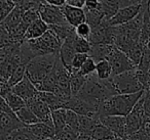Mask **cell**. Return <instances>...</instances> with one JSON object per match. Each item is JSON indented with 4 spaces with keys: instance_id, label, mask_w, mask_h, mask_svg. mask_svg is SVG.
<instances>
[{
    "instance_id": "60d3db41",
    "label": "cell",
    "mask_w": 150,
    "mask_h": 140,
    "mask_svg": "<svg viewBox=\"0 0 150 140\" xmlns=\"http://www.w3.org/2000/svg\"><path fill=\"white\" fill-rule=\"evenodd\" d=\"M75 31H76V34H77L78 37L88 40L91 34H92V28L88 23H83L75 28Z\"/></svg>"
},
{
    "instance_id": "d4e9b609",
    "label": "cell",
    "mask_w": 150,
    "mask_h": 140,
    "mask_svg": "<svg viewBox=\"0 0 150 140\" xmlns=\"http://www.w3.org/2000/svg\"><path fill=\"white\" fill-rule=\"evenodd\" d=\"M1 98H3L5 101H6V103L9 105V107H11L15 113H17V111H19L20 109H22V108H24V107L27 106L26 101L24 100L22 97H20L19 95H17L16 93H13V91L9 92V93H7L4 97H1Z\"/></svg>"
},
{
    "instance_id": "11a10c76",
    "label": "cell",
    "mask_w": 150,
    "mask_h": 140,
    "mask_svg": "<svg viewBox=\"0 0 150 140\" xmlns=\"http://www.w3.org/2000/svg\"><path fill=\"white\" fill-rule=\"evenodd\" d=\"M100 1H101V0H100Z\"/></svg>"
},
{
    "instance_id": "f6af8a7d",
    "label": "cell",
    "mask_w": 150,
    "mask_h": 140,
    "mask_svg": "<svg viewBox=\"0 0 150 140\" xmlns=\"http://www.w3.org/2000/svg\"><path fill=\"white\" fill-rule=\"evenodd\" d=\"M67 4L75 7H79V8H83L84 4H86V0H67Z\"/></svg>"
},
{
    "instance_id": "f1b7e54d",
    "label": "cell",
    "mask_w": 150,
    "mask_h": 140,
    "mask_svg": "<svg viewBox=\"0 0 150 140\" xmlns=\"http://www.w3.org/2000/svg\"><path fill=\"white\" fill-rule=\"evenodd\" d=\"M114 137H116V135L102 123L97 126L92 134V139L94 140H112Z\"/></svg>"
},
{
    "instance_id": "277c9868",
    "label": "cell",
    "mask_w": 150,
    "mask_h": 140,
    "mask_svg": "<svg viewBox=\"0 0 150 140\" xmlns=\"http://www.w3.org/2000/svg\"><path fill=\"white\" fill-rule=\"evenodd\" d=\"M27 44L35 58L37 56L48 55V54H59L63 43L58 36L52 30L48 29V31L40 38L27 40Z\"/></svg>"
},
{
    "instance_id": "484cf974",
    "label": "cell",
    "mask_w": 150,
    "mask_h": 140,
    "mask_svg": "<svg viewBox=\"0 0 150 140\" xmlns=\"http://www.w3.org/2000/svg\"><path fill=\"white\" fill-rule=\"evenodd\" d=\"M52 122H54L56 133L63 131L67 127V109L61 108L52 111Z\"/></svg>"
},
{
    "instance_id": "8d00e7d4",
    "label": "cell",
    "mask_w": 150,
    "mask_h": 140,
    "mask_svg": "<svg viewBox=\"0 0 150 140\" xmlns=\"http://www.w3.org/2000/svg\"><path fill=\"white\" fill-rule=\"evenodd\" d=\"M67 127L79 133V115L67 109Z\"/></svg>"
},
{
    "instance_id": "52a82bcc",
    "label": "cell",
    "mask_w": 150,
    "mask_h": 140,
    "mask_svg": "<svg viewBox=\"0 0 150 140\" xmlns=\"http://www.w3.org/2000/svg\"><path fill=\"white\" fill-rule=\"evenodd\" d=\"M38 13L42 21L48 26H60L68 24L62 11V8L48 4L44 0L40 3L38 7Z\"/></svg>"
},
{
    "instance_id": "3957f363",
    "label": "cell",
    "mask_w": 150,
    "mask_h": 140,
    "mask_svg": "<svg viewBox=\"0 0 150 140\" xmlns=\"http://www.w3.org/2000/svg\"><path fill=\"white\" fill-rule=\"evenodd\" d=\"M58 58L59 54H48V55L37 56L28 64L26 75L38 91L43 81L54 69Z\"/></svg>"
},
{
    "instance_id": "ba28073f",
    "label": "cell",
    "mask_w": 150,
    "mask_h": 140,
    "mask_svg": "<svg viewBox=\"0 0 150 140\" xmlns=\"http://www.w3.org/2000/svg\"><path fill=\"white\" fill-rule=\"evenodd\" d=\"M107 60L110 62L111 66H112L113 76L123 74L125 72H129V71H134L137 69L135 64H133V62L129 60L127 54L118 49L116 46L114 47V49L111 52L110 56Z\"/></svg>"
},
{
    "instance_id": "4fadbf2b",
    "label": "cell",
    "mask_w": 150,
    "mask_h": 140,
    "mask_svg": "<svg viewBox=\"0 0 150 140\" xmlns=\"http://www.w3.org/2000/svg\"><path fill=\"white\" fill-rule=\"evenodd\" d=\"M13 92L16 93L17 95H19L20 97L24 99L26 101V103L28 101H30L31 99H33L34 97L37 96L39 91L36 89V87L34 86V84L31 82L28 76L26 75L25 78L21 81L20 83H18L17 85L13 87Z\"/></svg>"
},
{
    "instance_id": "f5cc1de1",
    "label": "cell",
    "mask_w": 150,
    "mask_h": 140,
    "mask_svg": "<svg viewBox=\"0 0 150 140\" xmlns=\"http://www.w3.org/2000/svg\"><path fill=\"white\" fill-rule=\"evenodd\" d=\"M45 140H54V138H52V139H45Z\"/></svg>"
},
{
    "instance_id": "5b68a950",
    "label": "cell",
    "mask_w": 150,
    "mask_h": 140,
    "mask_svg": "<svg viewBox=\"0 0 150 140\" xmlns=\"http://www.w3.org/2000/svg\"><path fill=\"white\" fill-rule=\"evenodd\" d=\"M110 81L112 82L117 94H133L144 90L136 70L112 76Z\"/></svg>"
},
{
    "instance_id": "6da1fadb",
    "label": "cell",
    "mask_w": 150,
    "mask_h": 140,
    "mask_svg": "<svg viewBox=\"0 0 150 140\" xmlns=\"http://www.w3.org/2000/svg\"><path fill=\"white\" fill-rule=\"evenodd\" d=\"M114 95H117V92L110 79L100 80L95 73L86 78V84L76 96L96 108L99 115L103 102Z\"/></svg>"
},
{
    "instance_id": "7402d4cb",
    "label": "cell",
    "mask_w": 150,
    "mask_h": 140,
    "mask_svg": "<svg viewBox=\"0 0 150 140\" xmlns=\"http://www.w3.org/2000/svg\"><path fill=\"white\" fill-rule=\"evenodd\" d=\"M101 123L99 118H91L86 116H79V134L92 136L94 130Z\"/></svg>"
},
{
    "instance_id": "8992f818",
    "label": "cell",
    "mask_w": 150,
    "mask_h": 140,
    "mask_svg": "<svg viewBox=\"0 0 150 140\" xmlns=\"http://www.w3.org/2000/svg\"><path fill=\"white\" fill-rule=\"evenodd\" d=\"M144 95L136 104L132 113L125 118L127 120V136L143 129L149 122L144 108Z\"/></svg>"
},
{
    "instance_id": "836d02e7",
    "label": "cell",
    "mask_w": 150,
    "mask_h": 140,
    "mask_svg": "<svg viewBox=\"0 0 150 140\" xmlns=\"http://www.w3.org/2000/svg\"><path fill=\"white\" fill-rule=\"evenodd\" d=\"M145 47H146V46L142 45V44L139 42V43H138L137 45L134 46V47L132 48L131 50H129V53H127V56H129V60H131L132 62H133V64L136 66V68H137V66H139L140 62H141Z\"/></svg>"
},
{
    "instance_id": "681fc988",
    "label": "cell",
    "mask_w": 150,
    "mask_h": 140,
    "mask_svg": "<svg viewBox=\"0 0 150 140\" xmlns=\"http://www.w3.org/2000/svg\"><path fill=\"white\" fill-rule=\"evenodd\" d=\"M112 140H125L123 138H121V137H118V136H116V137H114Z\"/></svg>"
},
{
    "instance_id": "816d5d0a",
    "label": "cell",
    "mask_w": 150,
    "mask_h": 140,
    "mask_svg": "<svg viewBox=\"0 0 150 140\" xmlns=\"http://www.w3.org/2000/svg\"><path fill=\"white\" fill-rule=\"evenodd\" d=\"M147 46H148V48H149V50H150V42L148 43V45H147Z\"/></svg>"
},
{
    "instance_id": "ab89813d",
    "label": "cell",
    "mask_w": 150,
    "mask_h": 140,
    "mask_svg": "<svg viewBox=\"0 0 150 140\" xmlns=\"http://www.w3.org/2000/svg\"><path fill=\"white\" fill-rule=\"evenodd\" d=\"M90 57L88 53H76L74 60H73L72 64V70L70 71V74L73 73H77L78 71L81 69V66H83V64L86 62V60Z\"/></svg>"
},
{
    "instance_id": "ac0fdd59",
    "label": "cell",
    "mask_w": 150,
    "mask_h": 140,
    "mask_svg": "<svg viewBox=\"0 0 150 140\" xmlns=\"http://www.w3.org/2000/svg\"><path fill=\"white\" fill-rule=\"evenodd\" d=\"M26 11H27V9L25 7L21 6V5H17V7L11 11V15L4 21L1 22V26L4 27L6 30H8V31L17 28L21 24V22L23 21V17Z\"/></svg>"
},
{
    "instance_id": "bcb514c9",
    "label": "cell",
    "mask_w": 150,
    "mask_h": 140,
    "mask_svg": "<svg viewBox=\"0 0 150 140\" xmlns=\"http://www.w3.org/2000/svg\"><path fill=\"white\" fill-rule=\"evenodd\" d=\"M44 1L48 4L58 7H63L64 5L67 4V0H44Z\"/></svg>"
},
{
    "instance_id": "d6a6232c",
    "label": "cell",
    "mask_w": 150,
    "mask_h": 140,
    "mask_svg": "<svg viewBox=\"0 0 150 140\" xmlns=\"http://www.w3.org/2000/svg\"><path fill=\"white\" fill-rule=\"evenodd\" d=\"M16 7L15 0H0V21H4Z\"/></svg>"
},
{
    "instance_id": "7a4b0ae2",
    "label": "cell",
    "mask_w": 150,
    "mask_h": 140,
    "mask_svg": "<svg viewBox=\"0 0 150 140\" xmlns=\"http://www.w3.org/2000/svg\"><path fill=\"white\" fill-rule=\"evenodd\" d=\"M144 92L145 91L143 90L133 94H117L108 98L103 102L99 109V119L110 116L127 118L142 98Z\"/></svg>"
},
{
    "instance_id": "e575fe53",
    "label": "cell",
    "mask_w": 150,
    "mask_h": 140,
    "mask_svg": "<svg viewBox=\"0 0 150 140\" xmlns=\"http://www.w3.org/2000/svg\"><path fill=\"white\" fill-rule=\"evenodd\" d=\"M28 64H20L16 68L15 72L13 73L11 79L8 81V85L11 87H13L15 85H17L18 83H20L26 76V70H27Z\"/></svg>"
},
{
    "instance_id": "44dd1931",
    "label": "cell",
    "mask_w": 150,
    "mask_h": 140,
    "mask_svg": "<svg viewBox=\"0 0 150 140\" xmlns=\"http://www.w3.org/2000/svg\"><path fill=\"white\" fill-rule=\"evenodd\" d=\"M37 97L39 99H41L42 101H44V102L50 107V109H52V111H58V109H61V108H65L66 102H65L63 99H61L57 94H54V93L40 92L39 91L37 94Z\"/></svg>"
},
{
    "instance_id": "7bdbcfd3",
    "label": "cell",
    "mask_w": 150,
    "mask_h": 140,
    "mask_svg": "<svg viewBox=\"0 0 150 140\" xmlns=\"http://www.w3.org/2000/svg\"><path fill=\"white\" fill-rule=\"evenodd\" d=\"M0 111L1 113H5L7 115L11 116H17V113L13 111V109L9 107V105L6 103V101L4 100L3 98H1V105H0Z\"/></svg>"
},
{
    "instance_id": "603a6c76",
    "label": "cell",
    "mask_w": 150,
    "mask_h": 140,
    "mask_svg": "<svg viewBox=\"0 0 150 140\" xmlns=\"http://www.w3.org/2000/svg\"><path fill=\"white\" fill-rule=\"evenodd\" d=\"M0 138H1V140H40L32 133L30 128L27 126L20 128V129L13 131V133Z\"/></svg>"
},
{
    "instance_id": "1f68e13d",
    "label": "cell",
    "mask_w": 150,
    "mask_h": 140,
    "mask_svg": "<svg viewBox=\"0 0 150 140\" xmlns=\"http://www.w3.org/2000/svg\"><path fill=\"white\" fill-rule=\"evenodd\" d=\"M72 45L73 48L75 49L76 53H90L91 48H92V44L90 41L83 38L78 37L77 35L72 38Z\"/></svg>"
},
{
    "instance_id": "cb8c5ba5",
    "label": "cell",
    "mask_w": 150,
    "mask_h": 140,
    "mask_svg": "<svg viewBox=\"0 0 150 140\" xmlns=\"http://www.w3.org/2000/svg\"><path fill=\"white\" fill-rule=\"evenodd\" d=\"M48 27L58 36L59 39L62 41V43H64L67 39H69L70 37H72V36H74L76 34L75 28L72 27L71 25H69V24L60 26H48Z\"/></svg>"
},
{
    "instance_id": "4316f807",
    "label": "cell",
    "mask_w": 150,
    "mask_h": 140,
    "mask_svg": "<svg viewBox=\"0 0 150 140\" xmlns=\"http://www.w3.org/2000/svg\"><path fill=\"white\" fill-rule=\"evenodd\" d=\"M96 75L100 80H108L113 76V71L111 64L108 60H104L97 62Z\"/></svg>"
},
{
    "instance_id": "7c38bea8",
    "label": "cell",
    "mask_w": 150,
    "mask_h": 140,
    "mask_svg": "<svg viewBox=\"0 0 150 140\" xmlns=\"http://www.w3.org/2000/svg\"><path fill=\"white\" fill-rule=\"evenodd\" d=\"M101 123L110 129L118 137L125 139L127 137V120L125 117L119 116H110V117L100 118Z\"/></svg>"
},
{
    "instance_id": "d6986e66",
    "label": "cell",
    "mask_w": 150,
    "mask_h": 140,
    "mask_svg": "<svg viewBox=\"0 0 150 140\" xmlns=\"http://www.w3.org/2000/svg\"><path fill=\"white\" fill-rule=\"evenodd\" d=\"M114 47L115 45H112V44H94V45H92L88 55L96 62L104 60H107L110 56L111 52L114 49Z\"/></svg>"
},
{
    "instance_id": "74e56055",
    "label": "cell",
    "mask_w": 150,
    "mask_h": 140,
    "mask_svg": "<svg viewBox=\"0 0 150 140\" xmlns=\"http://www.w3.org/2000/svg\"><path fill=\"white\" fill-rule=\"evenodd\" d=\"M96 66H97V62L92 57H88L86 60V62L83 64V66H81V69L78 71V73L81 76L88 77L96 73Z\"/></svg>"
},
{
    "instance_id": "f546056e",
    "label": "cell",
    "mask_w": 150,
    "mask_h": 140,
    "mask_svg": "<svg viewBox=\"0 0 150 140\" xmlns=\"http://www.w3.org/2000/svg\"><path fill=\"white\" fill-rule=\"evenodd\" d=\"M86 78H88V77L81 76L78 72L71 74L70 87H71V93H72V96H76V95L80 92V90L82 89V87H83L84 84H86Z\"/></svg>"
},
{
    "instance_id": "7dc6e473",
    "label": "cell",
    "mask_w": 150,
    "mask_h": 140,
    "mask_svg": "<svg viewBox=\"0 0 150 140\" xmlns=\"http://www.w3.org/2000/svg\"><path fill=\"white\" fill-rule=\"evenodd\" d=\"M77 140H92V136L84 135V134H79L77 137Z\"/></svg>"
},
{
    "instance_id": "f35d334b",
    "label": "cell",
    "mask_w": 150,
    "mask_h": 140,
    "mask_svg": "<svg viewBox=\"0 0 150 140\" xmlns=\"http://www.w3.org/2000/svg\"><path fill=\"white\" fill-rule=\"evenodd\" d=\"M79 133L73 131L69 127H66L63 131L56 134L54 139V140H77V137Z\"/></svg>"
},
{
    "instance_id": "2e32d148",
    "label": "cell",
    "mask_w": 150,
    "mask_h": 140,
    "mask_svg": "<svg viewBox=\"0 0 150 140\" xmlns=\"http://www.w3.org/2000/svg\"><path fill=\"white\" fill-rule=\"evenodd\" d=\"M77 34H75L74 36L70 37L69 39H67L64 43L61 46V49L59 51V58L62 62V64H64V66L67 70L70 72L72 70V64H73V60H74L75 55H76V51L73 48L72 45V38L75 37Z\"/></svg>"
},
{
    "instance_id": "e0dca14e",
    "label": "cell",
    "mask_w": 150,
    "mask_h": 140,
    "mask_svg": "<svg viewBox=\"0 0 150 140\" xmlns=\"http://www.w3.org/2000/svg\"><path fill=\"white\" fill-rule=\"evenodd\" d=\"M48 29H50L48 25L44 23L41 20V18L39 17L28 27L27 31H26V34H25V40L27 41V40L40 38L48 31Z\"/></svg>"
},
{
    "instance_id": "9c48e42d",
    "label": "cell",
    "mask_w": 150,
    "mask_h": 140,
    "mask_svg": "<svg viewBox=\"0 0 150 140\" xmlns=\"http://www.w3.org/2000/svg\"><path fill=\"white\" fill-rule=\"evenodd\" d=\"M27 106L33 111L34 115L39 119L40 122H43L47 125L54 127V122H52V111L44 101H42L36 96L30 101H28Z\"/></svg>"
},
{
    "instance_id": "db71d44e",
    "label": "cell",
    "mask_w": 150,
    "mask_h": 140,
    "mask_svg": "<svg viewBox=\"0 0 150 140\" xmlns=\"http://www.w3.org/2000/svg\"><path fill=\"white\" fill-rule=\"evenodd\" d=\"M92 140H94V139H92Z\"/></svg>"
},
{
    "instance_id": "ee69618b",
    "label": "cell",
    "mask_w": 150,
    "mask_h": 140,
    "mask_svg": "<svg viewBox=\"0 0 150 140\" xmlns=\"http://www.w3.org/2000/svg\"><path fill=\"white\" fill-rule=\"evenodd\" d=\"M100 6V0H86V4H84L83 8L86 9H97Z\"/></svg>"
},
{
    "instance_id": "c3c4849f",
    "label": "cell",
    "mask_w": 150,
    "mask_h": 140,
    "mask_svg": "<svg viewBox=\"0 0 150 140\" xmlns=\"http://www.w3.org/2000/svg\"><path fill=\"white\" fill-rule=\"evenodd\" d=\"M144 129H145L146 133H147V135L149 136V138H150V123L147 124V125H146L145 127H144Z\"/></svg>"
},
{
    "instance_id": "ffe728a7",
    "label": "cell",
    "mask_w": 150,
    "mask_h": 140,
    "mask_svg": "<svg viewBox=\"0 0 150 140\" xmlns=\"http://www.w3.org/2000/svg\"><path fill=\"white\" fill-rule=\"evenodd\" d=\"M30 130L32 133L38 137L40 140H45V139H52L54 138L56 136V129L52 126H50L47 124L43 123V122H38V123L34 124V125L29 126Z\"/></svg>"
},
{
    "instance_id": "83f0119b",
    "label": "cell",
    "mask_w": 150,
    "mask_h": 140,
    "mask_svg": "<svg viewBox=\"0 0 150 140\" xmlns=\"http://www.w3.org/2000/svg\"><path fill=\"white\" fill-rule=\"evenodd\" d=\"M16 113H17V117L19 118L20 121H21L25 126H27V127L40 122L39 119L34 115V113L28 106L20 109V111H17Z\"/></svg>"
},
{
    "instance_id": "30bf717a",
    "label": "cell",
    "mask_w": 150,
    "mask_h": 140,
    "mask_svg": "<svg viewBox=\"0 0 150 140\" xmlns=\"http://www.w3.org/2000/svg\"><path fill=\"white\" fill-rule=\"evenodd\" d=\"M142 10V5L141 4H133L129 5L127 7H123L120 8L116 13V15L108 21V24L110 26H122L125 24L129 23L133 21Z\"/></svg>"
},
{
    "instance_id": "8fae6325",
    "label": "cell",
    "mask_w": 150,
    "mask_h": 140,
    "mask_svg": "<svg viewBox=\"0 0 150 140\" xmlns=\"http://www.w3.org/2000/svg\"><path fill=\"white\" fill-rule=\"evenodd\" d=\"M65 108L70 109L79 116H86L91 118H99L98 111L96 108L86 103L77 96H72L65 104Z\"/></svg>"
},
{
    "instance_id": "5bb4252c",
    "label": "cell",
    "mask_w": 150,
    "mask_h": 140,
    "mask_svg": "<svg viewBox=\"0 0 150 140\" xmlns=\"http://www.w3.org/2000/svg\"><path fill=\"white\" fill-rule=\"evenodd\" d=\"M22 127H25V125L17 116H11L0 111V137H4Z\"/></svg>"
},
{
    "instance_id": "f907efd6",
    "label": "cell",
    "mask_w": 150,
    "mask_h": 140,
    "mask_svg": "<svg viewBox=\"0 0 150 140\" xmlns=\"http://www.w3.org/2000/svg\"><path fill=\"white\" fill-rule=\"evenodd\" d=\"M145 95L150 98V91H145Z\"/></svg>"
},
{
    "instance_id": "d590c367",
    "label": "cell",
    "mask_w": 150,
    "mask_h": 140,
    "mask_svg": "<svg viewBox=\"0 0 150 140\" xmlns=\"http://www.w3.org/2000/svg\"><path fill=\"white\" fill-rule=\"evenodd\" d=\"M136 70L139 73H142V74H148V73H150V50L148 48V46H146L145 49H144L142 60Z\"/></svg>"
},
{
    "instance_id": "9a60e30c",
    "label": "cell",
    "mask_w": 150,
    "mask_h": 140,
    "mask_svg": "<svg viewBox=\"0 0 150 140\" xmlns=\"http://www.w3.org/2000/svg\"><path fill=\"white\" fill-rule=\"evenodd\" d=\"M61 8H62V11L64 13L65 18H66L67 22H68V24L72 26V27L76 28L77 26L81 25V24L86 23V11H84L83 8L75 7L69 4L64 5Z\"/></svg>"
},
{
    "instance_id": "4dcf8cb0",
    "label": "cell",
    "mask_w": 150,
    "mask_h": 140,
    "mask_svg": "<svg viewBox=\"0 0 150 140\" xmlns=\"http://www.w3.org/2000/svg\"><path fill=\"white\" fill-rule=\"evenodd\" d=\"M57 82H58V74L56 70H52V72L47 76V78L43 81L41 87H40V92H52L54 93L57 89Z\"/></svg>"
},
{
    "instance_id": "b9f144b4",
    "label": "cell",
    "mask_w": 150,
    "mask_h": 140,
    "mask_svg": "<svg viewBox=\"0 0 150 140\" xmlns=\"http://www.w3.org/2000/svg\"><path fill=\"white\" fill-rule=\"evenodd\" d=\"M125 140H150L149 136L147 135L145 129H141L140 131L136 132V133H133L131 135H127V137L125 138Z\"/></svg>"
}]
</instances>
